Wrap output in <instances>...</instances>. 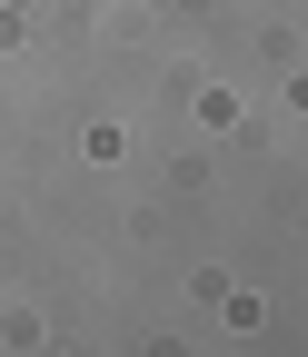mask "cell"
Wrapping results in <instances>:
<instances>
[{"label": "cell", "mask_w": 308, "mask_h": 357, "mask_svg": "<svg viewBox=\"0 0 308 357\" xmlns=\"http://www.w3.org/2000/svg\"><path fill=\"white\" fill-rule=\"evenodd\" d=\"M0 10H10V0H0Z\"/></svg>", "instance_id": "obj_1"}]
</instances>
